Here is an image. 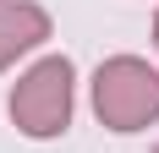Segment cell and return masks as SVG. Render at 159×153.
Returning a JSON list of instances; mask_svg holds the SVG:
<instances>
[{"mask_svg": "<svg viewBox=\"0 0 159 153\" xmlns=\"http://www.w3.org/2000/svg\"><path fill=\"white\" fill-rule=\"evenodd\" d=\"M93 115L110 131H143L159 120V71L137 55H110L93 71Z\"/></svg>", "mask_w": 159, "mask_h": 153, "instance_id": "obj_1", "label": "cell"}, {"mask_svg": "<svg viewBox=\"0 0 159 153\" xmlns=\"http://www.w3.org/2000/svg\"><path fill=\"white\" fill-rule=\"evenodd\" d=\"M49 38V11L33 0H0V71Z\"/></svg>", "mask_w": 159, "mask_h": 153, "instance_id": "obj_3", "label": "cell"}, {"mask_svg": "<svg viewBox=\"0 0 159 153\" xmlns=\"http://www.w3.org/2000/svg\"><path fill=\"white\" fill-rule=\"evenodd\" d=\"M154 44H159V16H154Z\"/></svg>", "mask_w": 159, "mask_h": 153, "instance_id": "obj_4", "label": "cell"}, {"mask_svg": "<svg viewBox=\"0 0 159 153\" xmlns=\"http://www.w3.org/2000/svg\"><path fill=\"white\" fill-rule=\"evenodd\" d=\"M11 120L22 137H61L71 126V60L66 55H44L16 76L11 88Z\"/></svg>", "mask_w": 159, "mask_h": 153, "instance_id": "obj_2", "label": "cell"}]
</instances>
